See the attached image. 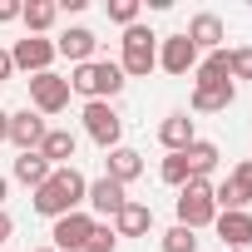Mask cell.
Returning <instances> with one entry per match:
<instances>
[{
	"label": "cell",
	"mask_w": 252,
	"mask_h": 252,
	"mask_svg": "<svg viewBox=\"0 0 252 252\" xmlns=\"http://www.w3.org/2000/svg\"><path fill=\"white\" fill-rule=\"evenodd\" d=\"M84 193H89V178L69 163V168H55L40 188H35V213L40 218H64V213H79V203H84Z\"/></svg>",
	"instance_id": "obj_1"
},
{
	"label": "cell",
	"mask_w": 252,
	"mask_h": 252,
	"mask_svg": "<svg viewBox=\"0 0 252 252\" xmlns=\"http://www.w3.org/2000/svg\"><path fill=\"white\" fill-rule=\"evenodd\" d=\"M124 69H119V60H89V64H74L69 69V94H84V104L89 99H114V94H124Z\"/></svg>",
	"instance_id": "obj_2"
},
{
	"label": "cell",
	"mask_w": 252,
	"mask_h": 252,
	"mask_svg": "<svg viewBox=\"0 0 252 252\" xmlns=\"http://www.w3.org/2000/svg\"><path fill=\"white\" fill-rule=\"evenodd\" d=\"M124 79H149L158 69V35L149 25H129L124 30V60H119Z\"/></svg>",
	"instance_id": "obj_3"
},
{
	"label": "cell",
	"mask_w": 252,
	"mask_h": 252,
	"mask_svg": "<svg viewBox=\"0 0 252 252\" xmlns=\"http://www.w3.org/2000/svg\"><path fill=\"white\" fill-rule=\"evenodd\" d=\"M218 218V203H213V183L208 178H188L178 188V227L198 232V227H213Z\"/></svg>",
	"instance_id": "obj_4"
},
{
	"label": "cell",
	"mask_w": 252,
	"mask_h": 252,
	"mask_svg": "<svg viewBox=\"0 0 252 252\" xmlns=\"http://www.w3.org/2000/svg\"><path fill=\"white\" fill-rule=\"evenodd\" d=\"M79 119H84V134H89V139H94L104 154H109V149H119V139H124V119H119V109H114V104L89 99Z\"/></svg>",
	"instance_id": "obj_5"
},
{
	"label": "cell",
	"mask_w": 252,
	"mask_h": 252,
	"mask_svg": "<svg viewBox=\"0 0 252 252\" xmlns=\"http://www.w3.org/2000/svg\"><path fill=\"white\" fill-rule=\"evenodd\" d=\"M30 104H35L40 119H45V114H64V109H69V79L55 74V69L30 74Z\"/></svg>",
	"instance_id": "obj_6"
},
{
	"label": "cell",
	"mask_w": 252,
	"mask_h": 252,
	"mask_svg": "<svg viewBox=\"0 0 252 252\" xmlns=\"http://www.w3.org/2000/svg\"><path fill=\"white\" fill-rule=\"evenodd\" d=\"M89 232H94V218H89V213H64V218H55V227H50V247H55V252H84Z\"/></svg>",
	"instance_id": "obj_7"
},
{
	"label": "cell",
	"mask_w": 252,
	"mask_h": 252,
	"mask_svg": "<svg viewBox=\"0 0 252 252\" xmlns=\"http://www.w3.org/2000/svg\"><path fill=\"white\" fill-rule=\"evenodd\" d=\"M158 64L168 69V74H193L198 69V50H193V40L178 30V35H158Z\"/></svg>",
	"instance_id": "obj_8"
},
{
	"label": "cell",
	"mask_w": 252,
	"mask_h": 252,
	"mask_svg": "<svg viewBox=\"0 0 252 252\" xmlns=\"http://www.w3.org/2000/svg\"><path fill=\"white\" fill-rule=\"evenodd\" d=\"M10 60H15V69H25V74H45V69L55 64V40H45V35H25V40H15Z\"/></svg>",
	"instance_id": "obj_9"
},
{
	"label": "cell",
	"mask_w": 252,
	"mask_h": 252,
	"mask_svg": "<svg viewBox=\"0 0 252 252\" xmlns=\"http://www.w3.org/2000/svg\"><path fill=\"white\" fill-rule=\"evenodd\" d=\"M45 134H50V124H45L35 109H20V114H10V144H15L20 154H35V149L45 144Z\"/></svg>",
	"instance_id": "obj_10"
},
{
	"label": "cell",
	"mask_w": 252,
	"mask_h": 252,
	"mask_svg": "<svg viewBox=\"0 0 252 252\" xmlns=\"http://www.w3.org/2000/svg\"><path fill=\"white\" fill-rule=\"evenodd\" d=\"M84 203H89L99 218H119V208L129 203V188H119L114 178H94V183H89V193H84Z\"/></svg>",
	"instance_id": "obj_11"
},
{
	"label": "cell",
	"mask_w": 252,
	"mask_h": 252,
	"mask_svg": "<svg viewBox=\"0 0 252 252\" xmlns=\"http://www.w3.org/2000/svg\"><path fill=\"white\" fill-rule=\"evenodd\" d=\"M183 35L193 40V50H198V55H203V50L213 55V50H222V40H227V25H222L218 15H208V10H203V15H193V20H188V30H183Z\"/></svg>",
	"instance_id": "obj_12"
},
{
	"label": "cell",
	"mask_w": 252,
	"mask_h": 252,
	"mask_svg": "<svg viewBox=\"0 0 252 252\" xmlns=\"http://www.w3.org/2000/svg\"><path fill=\"white\" fill-rule=\"evenodd\" d=\"M94 50H99V40H94V30H84V25H69V30L55 40V55H64L69 64H89Z\"/></svg>",
	"instance_id": "obj_13"
},
{
	"label": "cell",
	"mask_w": 252,
	"mask_h": 252,
	"mask_svg": "<svg viewBox=\"0 0 252 252\" xmlns=\"http://www.w3.org/2000/svg\"><path fill=\"white\" fill-rule=\"evenodd\" d=\"M139 173H144V154H139V149H124V144L109 149V158H104V178H114L119 188H129Z\"/></svg>",
	"instance_id": "obj_14"
},
{
	"label": "cell",
	"mask_w": 252,
	"mask_h": 252,
	"mask_svg": "<svg viewBox=\"0 0 252 252\" xmlns=\"http://www.w3.org/2000/svg\"><path fill=\"white\" fill-rule=\"evenodd\" d=\"M213 227H218V237H222L227 252H242L252 242V213H218Z\"/></svg>",
	"instance_id": "obj_15"
},
{
	"label": "cell",
	"mask_w": 252,
	"mask_h": 252,
	"mask_svg": "<svg viewBox=\"0 0 252 252\" xmlns=\"http://www.w3.org/2000/svg\"><path fill=\"white\" fill-rule=\"evenodd\" d=\"M193 139H198V129H193L188 109H178V114H168V119L158 124V144H163L168 154H183V149H188Z\"/></svg>",
	"instance_id": "obj_16"
},
{
	"label": "cell",
	"mask_w": 252,
	"mask_h": 252,
	"mask_svg": "<svg viewBox=\"0 0 252 252\" xmlns=\"http://www.w3.org/2000/svg\"><path fill=\"white\" fill-rule=\"evenodd\" d=\"M232 99H237L232 79L227 84H193V114H222V109H232Z\"/></svg>",
	"instance_id": "obj_17"
},
{
	"label": "cell",
	"mask_w": 252,
	"mask_h": 252,
	"mask_svg": "<svg viewBox=\"0 0 252 252\" xmlns=\"http://www.w3.org/2000/svg\"><path fill=\"white\" fill-rule=\"evenodd\" d=\"M149 227H154V208L139 203V198H129V203L119 208V218H114V232L119 237H144Z\"/></svg>",
	"instance_id": "obj_18"
},
{
	"label": "cell",
	"mask_w": 252,
	"mask_h": 252,
	"mask_svg": "<svg viewBox=\"0 0 252 252\" xmlns=\"http://www.w3.org/2000/svg\"><path fill=\"white\" fill-rule=\"evenodd\" d=\"M74 149H79V139H74L69 129H50L45 144H40V158H45L50 168H69V163H74Z\"/></svg>",
	"instance_id": "obj_19"
},
{
	"label": "cell",
	"mask_w": 252,
	"mask_h": 252,
	"mask_svg": "<svg viewBox=\"0 0 252 252\" xmlns=\"http://www.w3.org/2000/svg\"><path fill=\"white\" fill-rule=\"evenodd\" d=\"M227 79H232V50H213L193 69V84H227Z\"/></svg>",
	"instance_id": "obj_20"
},
{
	"label": "cell",
	"mask_w": 252,
	"mask_h": 252,
	"mask_svg": "<svg viewBox=\"0 0 252 252\" xmlns=\"http://www.w3.org/2000/svg\"><path fill=\"white\" fill-rule=\"evenodd\" d=\"M183 158H188V178H208L213 168H218V144H208V139H193L188 149H183Z\"/></svg>",
	"instance_id": "obj_21"
},
{
	"label": "cell",
	"mask_w": 252,
	"mask_h": 252,
	"mask_svg": "<svg viewBox=\"0 0 252 252\" xmlns=\"http://www.w3.org/2000/svg\"><path fill=\"white\" fill-rule=\"evenodd\" d=\"M20 20H25V30H30V35H45V30L60 20V5H55V0H25Z\"/></svg>",
	"instance_id": "obj_22"
},
{
	"label": "cell",
	"mask_w": 252,
	"mask_h": 252,
	"mask_svg": "<svg viewBox=\"0 0 252 252\" xmlns=\"http://www.w3.org/2000/svg\"><path fill=\"white\" fill-rule=\"evenodd\" d=\"M50 173H55V168H50V163L40 158V149H35V154H20V158H15V178H20L25 188H40V183H45Z\"/></svg>",
	"instance_id": "obj_23"
},
{
	"label": "cell",
	"mask_w": 252,
	"mask_h": 252,
	"mask_svg": "<svg viewBox=\"0 0 252 252\" xmlns=\"http://www.w3.org/2000/svg\"><path fill=\"white\" fill-rule=\"evenodd\" d=\"M158 178H163L168 188H183V183H188V158H183V154H168L163 168H158Z\"/></svg>",
	"instance_id": "obj_24"
},
{
	"label": "cell",
	"mask_w": 252,
	"mask_h": 252,
	"mask_svg": "<svg viewBox=\"0 0 252 252\" xmlns=\"http://www.w3.org/2000/svg\"><path fill=\"white\" fill-rule=\"evenodd\" d=\"M163 252H198V232H188V227H168L163 232Z\"/></svg>",
	"instance_id": "obj_25"
},
{
	"label": "cell",
	"mask_w": 252,
	"mask_h": 252,
	"mask_svg": "<svg viewBox=\"0 0 252 252\" xmlns=\"http://www.w3.org/2000/svg\"><path fill=\"white\" fill-rule=\"evenodd\" d=\"M114 247H119V232H114L109 222H94V232H89L84 252H114Z\"/></svg>",
	"instance_id": "obj_26"
},
{
	"label": "cell",
	"mask_w": 252,
	"mask_h": 252,
	"mask_svg": "<svg viewBox=\"0 0 252 252\" xmlns=\"http://www.w3.org/2000/svg\"><path fill=\"white\" fill-rule=\"evenodd\" d=\"M109 20H114V25H124V30L139 25V0H109Z\"/></svg>",
	"instance_id": "obj_27"
},
{
	"label": "cell",
	"mask_w": 252,
	"mask_h": 252,
	"mask_svg": "<svg viewBox=\"0 0 252 252\" xmlns=\"http://www.w3.org/2000/svg\"><path fill=\"white\" fill-rule=\"evenodd\" d=\"M232 79H252V45L232 50Z\"/></svg>",
	"instance_id": "obj_28"
},
{
	"label": "cell",
	"mask_w": 252,
	"mask_h": 252,
	"mask_svg": "<svg viewBox=\"0 0 252 252\" xmlns=\"http://www.w3.org/2000/svg\"><path fill=\"white\" fill-rule=\"evenodd\" d=\"M20 10H25V0H0V25L20 20Z\"/></svg>",
	"instance_id": "obj_29"
},
{
	"label": "cell",
	"mask_w": 252,
	"mask_h": 252,
	"mask_svg": "<svg viewBox=\"0 0 252 252\" xmlns=\"http://www.w3.org/2000/svg\"><path fill=\"white\" fill-rule=\"evenodd\" d=\"M10 74H15V60H10V50H0V84H5Z\"/></svg>",
	"instance_id": "obj_30"
},
{
	"label": "cell",
	"mask_w": 252,
	"mask_h": 252,
	"mask_svg": "<svg viewBox=\"0 0 252 252\" xmlns=\"http://www.w3.org/2000/svg\"><path fill=\"white\" fill-rule=\"evenodd\" d=\"M5 237H15V218H10L5 208H0V242H5Z\"/></svg>",
	"instance_id": "obj_31"
},
{
	"label": "cell",
	"mask_w": 252,
	"mask_h": 252,
	"mask_svg": "<svg viewBox=\"0 0 252 252\" xmlns=\"http://www.w3.org/2000/svg\"><path fill=\"white\" fill-rule=\"evenodd\" d=\"M0 144H10V114L0 109Z\"/></svg>",
	"instance_id": "obj_32"
},
{
	"label": "cell",
	"mask_w": 252,
	"mask_h": 252,
	"mask_svg": "<svg viewBox=\"0 0 252 252\" xmlns=\"http://www.w3.org/2000/svg\"><path fill=\"white\" fill-rule=\"evenodd\" d=\"M5 193H10V178H5V173H0V208H5Z\"/></svg>",
	"instance_id": "obj_33"
},
{
	"label": "cell",
	"mask_w": 252,
	"mask_h": 252,
	"mask_svg": "<svg viewBox=\"0 0 252 252\" xmlns=\"http://www.w3.org/2000/svg\"><path fill=\"white\" fill-rule=\"evenodd\" d=\"M35 252H55V247H35Z\"/></svg>",
	"instance_id": "obj_34"
}]
</instances>
